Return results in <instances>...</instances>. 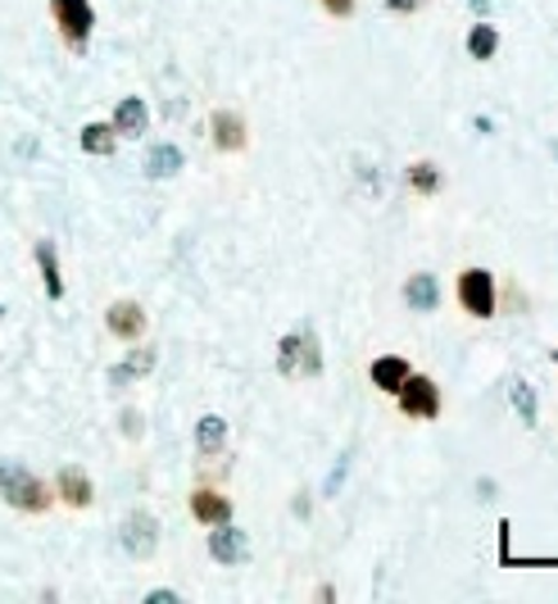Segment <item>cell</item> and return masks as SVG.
<instances>
[{
    "label": "cell",
    "mask_w": 558,
    "mask_h": 604,
    "mask_svg": "<svg viewBox=\"0 0 558 604\" xmlns=\"http://www.w3.org/2000/svg\"><path fill=\"white\" fill-rule=\"evenodd\" d=\"M223 445H228V422H223L219 414H205V418L196 422V450H200L205 460H219Z\"/></svg>",
    "instance_id": "cell-14"
},
{
    "label": "cell",
    "mask_w": 558,
    "mask_h": 604,
    "mask_svg": "<svg viewBox=\"0 0 558 604\" xmlns=\"http://www.w3.org/2000/svg\"><path fill=\"white\" fill-rule=\"evenodd\" d=\"M458 305L463 314H473V318H495V278L486 274V268H463L458 274Z\"/></svg>",
    "instance_id": "cell-5"
},
{
    "label": "cell",
    "mask_w": 558,
    "mask_h": 604,
    "mask_svg": "<svg viewBox=\"0 0 558 604\" xmlns=\"http://www.w3.org/2000/svg\"><path fill=\"white\" fill-rule=\"evenodd\" d=\"M209 132H213V146L223 150V155H236V150H245V141H251V132H245V118L236 109H219L209 118Z\"/></svg>",
    "instance_id": "cell-10"
},
{
    "label": "cell",
    "mask_w": 558,
    "mask_h": 604,
    "mask_svg": "<svg viewBox=\"0 0 558 604\" xmlns=\"http://www.w3.org/2000/svg\"><path fill=\"white\" fill-rule=\"evenodd\" d=\"M177 169H182V150L177 146H154L146 155V173L150 177H173Z\"/></svg>",
    "instance_id": "cell-20"
},
{
    "label": "cell",
    "mask_w": 558,
    "mask_h": 604,
    "mask_svg": "<svg viewBox=\"0 0 558 604\" xmlns=\"http://www.w3.org/2000/svg\"><path fill=\"white\" fill-rule=\"evenodd\" d=\"M318 5H323L332 19H350V14H354V0H318Z\"/></svg>",
    "instance_id": "cell-23"
},
{
    "label": "cell",
    "mask_w": 558,
    "mask_h": 604,
    "mask_svg": "<svg viewBox=\"0 0 558 604\" xmlns=\"http://www.w3.org/2000/svg\"><path fill=\"white\" fill-rule=\"evenodd\" d=\"M409 187L418 196H437L445 187V177H441V169L431 164V160H418V164H409Z\"/></svg>",
    "instance_id": "cell-19"
},
{
    "label": "cell",
    "mask_w": 558,
    "mask_h": 604,
    "mask_svg": "<svg viewBox=\"0 0 558 604\" xmlns=\"http://www.w3.org/2000/svg\"><path fill=\"white\" fill-rule=\"evenodd\" d=\"M0 496L19 513H46L55 504V487H46L37 473H27L14 460H0Z\"/></svg>",
    "instance_id": "cell-1"
},
{
    "label": "cell",
    "mask_w": 558,
    "mask_h": 604,
    "mask_svg": "<svg viewBox=\"0 0 558 604\" xmlns=\"http://www.w3.org/2000/svg\"><path fill=\"white\" fill-rule=\"evenodd\" d=\"M209 555L219 559V564H228V568H236V564L251 559V536H245V532L228 519V523H219V527L209 532Z\"/></svg>",
    "instance_id": "cell-7"
},
{
    "label": "cell",
    "mask_w": 558,
    "mask_h": 604,
    "mask_svg": "<svg viewBox=\"0 0 558 604\" xmlns=\"http://www.w3.org/2000/svg\"><path fill=\"white\" fill-rule=\"evenodd\" d=\"M37 264H42L46 295L59 300V295H65V278H59V259H55V246H50V241H37Z\"/></svg>",
    "instance_id": "cell-17"
},
{
    "label": "cell",
    "mask_w": 558,
    "mask_h": 604,
    "mask_svg": "<svg viewBox=\"0 0 558 604\" xmlns=\"http://www.w3.org/2000/svg\"><path fill=\"white\" fill-rule=\"evenodd\" d=\"M191 519L205 523V527H219V523L232 519V500L219 487H196L191 491Z\"/></svg>",
    "instance_id": "cell-11"
},
{
    "label": "cell",
    "mask_w": 558,
    "mask_h": 604,
    "mask_svg": "<svg viewBox=\"0 0 558 604\" xmlns=\"http://www.w3.org/2000/svg\"><path fill=\"white\" fill-rule=\"evenodd\" d=\"M509 400L518 405V414H522V422H526V428H536V391L526 386L522 378L509 386Z\"/></svg>",
    "instance_id": "cell-22"
},
{
    "label": "cell",
    "mask_w": 558,
    "mask_h": 604,
    "mask_svg": "<svg viewBox=\"0 0 558 604\" xmlns=\"http://www.w3.org/2000/svg\"><path fill=\"white\" fill-rule=\"evenodd\" d=\"M554 364H558V350H554Z\"/></svg>",
    "instance_id": "cell-27"
},
{
    "label": "cell",
    "mask_w": 558,
    "mask_h": 604,
    "mask_svg": "<svg viewBox=\"0 0 558 604\" xmlns=\"http://www.w3.org/2000/svg\"><path fill=\"white\" fill-rule=\"evenodd\" d=\"M114 132L118 137H141L146 132V101L141 96H123L114 105Z\"/></svg>",
    "instance_id": "cell-15"
},
{
    "label": "cell",
    "mask_w": 558,
    "mask_h": 604,
    "mask_svg": "<svg viewBox=\"0 0 558 604\" xmlns=\"http://www.w3.org/2000/svg\"><path fill=\"white\" fill-rule=\"evenodd\" d=\"M468 5H473L477 14H486V10H490V0H468Z\"/></svg>",
    "instance_id": "cell-26"
},
{
    "label": "cell",
    "mask_w": 558,
    "mask_h": 604,
    "mask_svg": "<svg viewBox=\"0 0 558 604\" xmlns=\"http://www.w3.org/2000/svg\"><path fill=\"white\" fill-rule=\"evenodd\" d=\"M399 400V414L405 418H418V422H437L441 418V386L431 382L427 373H409L395 391Z\"/></svg>",
    "instance_id": "cell-3"
},
{
    "label": "cell",
    "mask_w": 558,
    "mask_h": 604,
    "mask_svg": "<svg viewBox=\"0 0 558 604\" xmlns=\"http://www.w3.org/2000/svg\"><path fill=\"white\" fill-rule=\"evenodd\" d=\"M277 373L282 378H318L323 373V350L314 327H295L277 341Z\"/></svg>",
    "instance_id": "cell-2"
},
{
    "label": "cell",
    "mask_w": 558,
    "mask_h": 604,
    "mask_svg": "<svg viewBox=\"0 0 558 604\" xmlns=\"http://www.w3.org/2000/svg\"><path fill=\"white\" fill-rule=\"evenodd\" d=\"M105 327H109V337H118V341H141L150 318H146V310L137 305V300H114V305L105 310Z\"/></svg>",
    "instance_id": "cell-6"
},
{
    "label": "cell",
    "mask_w": 558,
    "mask_h": 604,
    "mask_svg": "<svg viewBox=\"0 0 558 604\" xmlns=\"http://www.w3.org/2000/svg\"><path fill=\"white\" fill-rule=\"evenodd\" d=\"M405 305H409L414 314H437V310H441V282L431 278V274H414V278L405 282Z\"/></svg>",
    "instance_id": "cell-12"
},
{
    "label": "cell",
    "mask_w": 558,
    "mask_h": 604,
    "mask_svg": "<svg viewBox=\"0 0 558 604\" xmlns=\"http://www.w3.org/2000/svg\"><path fill=\"white\" fill-rule=\"evenodd\" d=\"M123 546H128L132 559H150L154 546H160V523H154L146 509L128 513V523H123Z\"/></svg>",
    "instance_id": "cell-9"
},
{
    "label": "cell",
    "mask_w": 558,
    "mask_h": 604,
    "mask_svg": "<svg viewBox=\"0 0 558 604\" xmlns=\"http://www.w3.org/2000/svg\"><path fill=\"white\" fill-rule=\"evenodd\" d=\"M114 146H118L114 124H86L82 128V150H86V155H114Z\"/></svg>",
    "instance_id": "cell-18"
},
{
    "label": "cell",
    "mask_w": 558,
    "mask_h": 604,
    "mask_svg": "<svg viewBox=\"0 0 558 604\" xmlns=\"http://www.w3.org/2000/svg\"><path fill=\"white\" fill-rule=\"evenodd\" d=\"M495 50H500V33H495L490 23H473V33H468V55L473 59H495Z\"/></svg>",
    "instance_id": "cell-21"
},
{
    "label": "cell",
    "mask_w": 558,
    "mask_h": 604,
    "mask_svg": "<svg viewBox=\"0 0 558 604\" xmlns=\"http://www.w3.org/2000/svg\"><path fill=\"white\" fill-rule=\"evenodd\" d=\"M154 369V350L150 346H141V350H132V359H123L118 369H109V382L114 386H123V382H137V378H146Z\"/></svg>",
    "instance_id": "cell-16"
},
{
    "label": "cell",
    "mask_w": 558,
    "mask_h": 604,
    "mask_svg": "<svg viewBox=\"0 0 558 604\" xmlns=\"http://www.w3.org/2000/svg\"><path fill=\"white\" fill-rule=\"evenodd\" d=\"M391 10H399V14H409V10H418V0H386Z\"/></svg>",
    "instance_id": "cell-25"
},
{
    "label": "cell",
    "mask_w": 558,
    "mask_h": 604,
    "mask_svg": "<svg viewBox=\"0 0 558 604\" xmlns=\"http://www.w3.org/2000/svg\"><path fill=\"white\" fill-rule=\"evenodd\" d=\"M146 600H150V604H173V600H177V595H173V591H150V595H146Z\"/></svg>",
    "instance_id": "cell-24"
},
{
    "label": "cell",
    "mask_w": 558,
    "mask_h": 604,
    "mask_svg": "<svg viewBox=\"0 0 558 604\" xmlns=\"http://www.w3.org/2000/svg\"><path fill=\"white\" fill-rule=\"evenodd\" d=\"M50 19H55L59 37H65L69 50H86L91 27H96V10H91V0H50Z\"/></svg>",
    "instance_id": "cell-4"
},
{
    "label": "cell",
    "mask_w": 558,
    "mask_h": 604,
    "mask_svg": "<svg viewBox=\"0 0 558 604\" xmlns=\"http://www.w3.org/2000/svg\"><path fill=\"white\" fill-rule=\"evenodd\" d=\"M372 386L377 391H386V396H395L399 391V382H405L414 369H409V359H399V355H382V359H372Z\"/></svg>",
    "instance_id": "cell-13"
},
{
    "label": "cell",
    "mask_w": 558,
    "mask_h": 604,
    "mask_svg": "<svg viewBox=\"0 0 558 604\" xmlns=\"http://www.w3.org/2000/svg\"><path fill=\"white\" fill-rule=\"evenodd\" d=\"M55 500L69 504V509H91V500H96V487H91L86 468H78V464H65V468H59V473H55Z\"/></svg>",
    "instance_id": "cell-8"
}]
</instances>
